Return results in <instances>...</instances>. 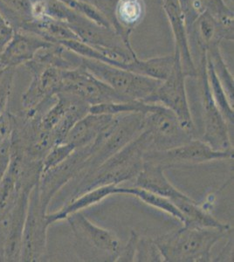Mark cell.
Instances as JSON below:
<instances>
[{"mask_svg":"<svg viewBox=\"0 0 234 262\" xmlns=\"http://www.w3.org/2000/svg\"><path fill=\"white\" fill-rule=\"evenodd\" d=\"M79 259L83 261L116 262L122 243L115 233L89 221L80 212L69 215Z\"/></svg>","mask_w":234,"mask_h":262,"instance_id":"3","label":"cell"},{"mask_svg":"<svg viewBox=\"0 0 234 262\" xmlns=\"http://www.w3.org/2000/svg\"><path fill=\"white\" fill-rule=\"evenodd\" d=\"M196 78L199 79V101L203 123L202 136L199 139L215 150L225 151L233 149L231 141L232 131L229 128L211 96L208 81L205 53H201L198 75Z\"/></svg>","mask_w":234,"mask_h":262,"instance_id":"4","label":"cell"},{"mask_svg":"<svg viewBox=\"0 0 234 262\" xmlns=\"http://www.w3.org/2000/svg\"><path fill=\"white\" fill-rule=\"evenodd\" d=\"M135 261L163 262V255L157 247L154 238L139 236L137 239Z\"/></svg>","mask_w":234,"mask_h":262,"instance_id":"24","label":"cell"},{"mask_svg":"<svg viewBox=\"0 0 234 262\" xmlns=\"http://www.w3.org/2000/svg\"><path fill=\"white\" fill-rule=\"evenodd\" d=\"M142 119L143 114L141 113L116 116L112 123L94 141L92 154L89 157L85 170L79 176L95 170L133 141L142 132Z\"/></svg>","mask_w":234,"mask_h":262,"instance_id":"6","label":"cell"},{"mask_svg":"<svg viewBox=\"0 0 234 262\" xmlns=\"http://www.w3.org/2000/svg\"><path fill=\"white\" fill-rule=\"evenodd\" d=\"M141 133L148 151L172 149L196 138L184 129L175 114L158 103H152L151 110L143 115Z\"/></svg>","mask_w":234,"mask_h":262,"instance_id":"5","label":"cell"},{"mask_svg":"<svg viewBox=\"0 0 234 262\" xmlns=\"http://www.w3.org/2000/svg\"><path fill=\"white\" fill-rule=\"evenodd\" d=\"M115 118L116 116L111 115L89 113L69 131L65 143H71L75 149L88 146L112 123Z\"/></svg>","mask_w":234,"mask_h":262,"instance_id":"13","label":"cell"},{"mask_svg":"<svg viewBox=\"0 0 234 262\" xmlns=\"http://www.w3.org/2000/svg\"><path fill=\"white\" fill-rule=\"evenodd\" d=\"M205 54H206V59L212 66L220 83L222 84L224 90L227 94L229 100L233 104V76L229 71L222 54L220 53V45L214 46L209 48L205 52Z\"/></svg>","mask_w":234,"mask_h":262,"instance_id":"22","label":"cell"},{"mask_svg":"<svg viewBox=\"0 0 234 262\" xmlns=\"http://www.w3.org/2000/svg\"><path fill=\"white\" fill-rule=\"evenodd\" d=\"M206 70H207L208 81L210 84V92L214 97L215 104L222 114L225 122H227L229 128L233 132L234 111L233 104L229 100L227 94L220 83L216 73L214 71L210 61L206 59Z\"/></svg>","mask_w":234,"mask_h":262,"instance_id":"21","label":"cell"},{"mask_svg":"<svg viewBox=\"0 0 234 262\" xmlns=\"http://www.w3.org/2000/svg\"><path fill=\"white\" fill-rule=\"evenodd\" d=\"M229 158H233V149L225 151L215 150L199 138H194L172 149L145 152L143 162L158 164L167 170L183 164H203Z\"/></svg>","mask_w":234,"mask_h":262,"instance_id":"10","label":"cell"},{"mask_svg":"<svg viewBox=\"0 0 234 262\" xmlns=\"http://www.w3.org/2000/svg\"><path fill=\"white\" fill-rule=\"evenodd\" d=\"M229 1H231V2H232V3H233V0H229Z\"/></svg>","mask_w":234,"mask_h":262,"instance_id":"29","label":"cell"},{"mask_svg":"<svg viewBox=\"0 0 234 262\" xmlns=\"http://www.w3.org/2000/svg\"><path fill=\"white\" fill-rule=\"evenodd\" d=\"M231 233V229L185 227L154 238L164 261H211L214 246Z\"/></svg>","mask_w":234,"mask_h":262,"instance_id":"2","label":"cell"},{"mask_svg":"<svg viewBox=\"0 0 234 262\" xmlns=\"http://www.w3.org/2000/svg\"><path fill=\"white\" fill-rule=\"evenodd\" d=\"M163 11L168 18L175 41V51L180 56L181 65L186 77L196 78L198 68L193 60L186 21L178 0H163Z\"/></svg>","mask_w":234,"mask_h":262,"instance_id":"11","label":"cell"},{"mask_svg":"<svg viewBox=\"0 0 234 262\" xmlns=\"http://www.w3.org/2000/svg\"><path fill=\"white\" fill-rule=\"evenodd\" d=\"M59 92L77 96L90 107L108 102L127 101L81 64L74 69H63Z\"/></svg>","mask_w":234,"mask_h":262,"instance_id":"9","label":"cell"},{"mask_svg":"<svg viewBox=\"0 0 234 262\" xmlns=\"http://www.w3.org/2000/svg\"><path fill=\"white\" fill-rule=\"evenodd\" d=\"M188 33L189 36H194L201 53H205L209 48L220 45V42L225 40L220 25L207 11H204L198 16Z\"/></svg>","mask_w":234,"mask_h":262,"instance_id":"17","label":"cell"},{"mask_svg":"<svg viewBox=\"0 0 234 262\" xmlns=\"http://www.w3.org/2000/svg\"><path fill=\"white\" fill-rule=\"evenodd\" d=\"M117 186L118 185H104V186L95 188L93 190L87 191L85 193L81 194L75 200L70 201L69 206L63 209L61 212H59V214H57L55 217H54V220L68 217L69 215L80 212L83 209L89 208L90 206H95L98 203L101 202L102 200H105L108 196L115 195Z\"/></svg>","mask_w":234,"mask_h":262,"instance_id":"19","label":"cell"},{"mask_svg":"<svg viewBox=\"0 0 234 262\" xmlns=\"http://www.w3.org/2000/svg\"><path fill=\"white\" fill-rule=\"evenodd\" d=\"M78 1L94 6L95 9H97L105 18H107L113 29L117 33V23H116L115 12H116V5L118 0H78Z\"/></svg>","mask_w":234,"mask_h":262,"instance_id":"25","label":"cell"},{"mask_svg":"<svg viewBox=\"0 0 234 262\" xmlns=\"http://www.w3.org/2000/svg\"><path fill=\"white\" fill-rule=\"evenodd\" d=\"M173 204L184 217L183 227L231 229L229 224L217 220L187 195L175 200Z\"/></svg>","mask_w":234,"mask_h":262,"instance_id":"16","label":"cell"},{"mask_svg":"<svg viewBox=\"0 0 234 262\" xmlns=\"http://www.w3.org/2000/svg\"><path fill=\"white\" fill-rule=\"evenodd\" d=\"M54 46V43L42 39L33 33L14 31L12 39L0 54L1 59L16 62L18 60H30L39 51L46 50Z\"/></svg>","mask_w":234,"mask_h":262,"instance_id":"14","label":"cell"},{"mask_svg":"<svg viewBox=\"0 0 234 262\" xmlns=\"http://www.w3.org/2000/svg\"><path fill=\"white\" fill-rule=\"evenodd\" d=\"M175 63V54L140 60L137 57L130 64L129 71L163 81L169 76Z\"/></svg>","mask_w":234,"mask_h":262,"instance_id":"18","label":"cell"},{"mask_svg":"<svg viewBox=\"0 0 234 262\" xmlns=\"http://www.w3.org/2000/svg\"><path fill=\"white\" fill-rule=\"evenodd\" d=\"M116 194H127V195L136 196L148 206L172 215V217L178 220L181 223H183V221H184L183 215L171 200L147 191V190H144V189H142V188L137 187V186H135V187H119L117 186Z\"/></svg>","mask_w":234,"mask_h":262,"instance_id":"20","label":"cell"},{"mask_svg":"<svg viewBox=\"0 0 234 262\" xmlns=\"http://www.w3.org/2000/svg\"><path fill=\"white\" fill-rule=\"evenodd\" d=\"M63 2H65L66 4L69 3V1H71V0H61Z\"/></svg>","mask_w":234,"mask_h":262,"instance_id":"28","label":"cell"},{"mask_svg":"<svg viewBox=\"0 0 234 262\" xmlns=\"http://www.w3.org/2000/svg\"><path fill=\"white\" fill-rule=\"evenodd\" d=\"M148 151L144 137L140 133L133 141L95 170L77 177V185L72 200L87 191L104 185H118L136 179L143 165V155Z\"/></svg>","mask_w":234,"mask_h":262,"instance_id":"1","label":"cell"},{"mask_svg":"<svg viewBox=\"0 0 234 262\" xmlns=\"http://www.w3.org/2000/svg\"><path fill=\"white\" fill-rule=\"evenodd\" d=\"M138 238H139V235L137 234V232L132 230L131 236H130V239L127 241V244L122 246L116 262L135 261V255H136Z\"/></svg>","mask_w":234,"mask_h":262,"instance_id":"26","label":"cell"},{"mask_svg":"<svg viewBox=\"0 0 234 262\" xmlns=\"http://www.w3.org/2000/svg\"><path fill=\"white\" fill-rule=\"evenodd\" d=\"M152 107V103L142 101H120L108 102L102 104L95 105L89 107V113L105 114L111 116H119L129 113H147Z\"/></svg>","mask_w":234,"mask_h":262,"instance_id":"23","label":"cell"},{"mask_svg":"<svg viewBox=\"0 0 234 262\" xmlns=\"http://www.w3.org/2000/svg\"><path fill=\"white\" fill-rule=\"evenodd\" d=\"M174 54L175 63L169 76L161 82L157 90L146 99L144 102L158 103L169 108L178 116L184 129L193 137L199 138V133L193 121L187 96L186 75L182 69L179 54L175 51Z\"/></svg>","mask_w":234,"mask_h":262,"instance_id":"8","label":"cell"},{"mask_svg":"<svg viewBox=\"0 0 234 262\" xmlns=\"http://www.w3.org/2000/svg\"><path fill=\"white\" fill-rule=\"evenodd\" d=\"M165 170L158 164L143 162L142 170L135 179V186L166 198L172 203L185 196V194L177 189L166 178Z\"/></svg>","mask_w":234,"mask_h":262,"instance_id":"12","label":"cell"},{"mask_svg":"<svg viewBox=\"0 0 234 262\" xmlns=\"http://www.w3.org/2000/svg\"><path fill=\"white\" fill-rule=\"evenodd\" d=\"M143 0H118L116 7L117 34L127 47H131V34L145 17Z\"/></svg>","mask_w":234,"mask_h":262,"instance_id":"15","label":"cell"},{"mask_svg":"<svg viewBox=\"0 0 234 262\" xmlns=\"http://www.w3.org/2000/svg\"><path fill=\"white\" fill-rule=\"evenodd\" d=\"M80 64L127 101H145L162 82L153 78L83 57H80Z\"/></svg>","mask_w":234,"mask_h":262,"instance_id":"7","label":"cell"},{"mask_svg":"<svg viewBox=\"0 0 234 262\" xmlns=\"http://www.w3.org/2000/svg\"><path fill=\"white\" fill-rule=\"evenodd\" d=\"M14 33L13 28L11 25L4 18L2 13L0 12V54L3 52L6 45L12 39Z\"/></svg>","mask_w":234,"mask_h":262,"instance_id":"27","label":"cell"}]
</instances>
